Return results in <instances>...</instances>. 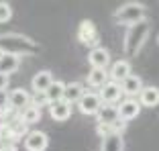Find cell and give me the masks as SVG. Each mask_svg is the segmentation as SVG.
<instances>
[{
	"mask_svg": "<svg viewBox=\"0 0 159 151\" xmlns=\"http://www.w3.org/2000/svg\"><path fill=\"white\" fill-rule=\"evenodd\" d=\"M122 86L118 84V82H106V84L100 88V92H98V96H100V100H102L104 104H114V102H120V98H122Z\"/></svg>",
	"mask_w": 159,
	"mask_h": 151,
	"instance_id": "5",
	"label": "cell"
},
{
	"mask_svg": "<svg viewBox=\"0 0 159 151\" xmlns=\"http://www.w3.org/2000/svg\"><path fill=\"white\" fill-rule=\"evenodd\" d=\"M31 104H33V106H37V108H43V106H51V102H49V98H47L45 92H35V94H33V100H31Z\"/></svg>",
	"mask_w": 159,
	"mask_h": 151,
	"instance_id": "24",
	"label": "cell"
},
{
	"mask_svg": "<svg viewBox=\"0 0 159 151\" xmlns=\"http://www.w3.org/2000/svg\"><path fill=\"white\" fill-rule=\"evenodd\" d=\"M145 16H147V6L141 2H125L122 6L114 10V21L118 25H126V27H133V25L145 21Z\"/></svg>",
	"mask_w": 159,
	"mask_h": 151,
	"instance_id": "3",
	"label": "cell"
},
{
	"mask_svg": "<svg viewBox=\"0 0 159 151\" xmlns=\"http://www.w3.org/2000/svg\"><path fill=\"white\" fill-rule=\"evenodd\" d=\"M0 49L23 57V55H31V53L39 51V43H35L27 35L8 33V35H0Z\"/></svg>",
	"mask_w": 159,
	"mask_h": 151,
	"instance_id": "1",
	"label": "cell"
},
{
	"mask_svg": "<svg viewBox=\"0 0 159 151\" xmlns=\"http://www.w3.org/2000/svg\"><path fill=\"white\" fill-rule=\"evenodd\" d=\"M66 88H67V84L66 82H61V80H55L51 86H49V90H47L45 94H47V98H49V102H59V100H66Z\"/></svg>",
	"mask_w": 159,
	"mask_h": 151,
	"instance_id": "20",
	"label": "cell"
},
{
	"mask_svg": "<svg viewBox=\"0 0 159 151\" xmlns=\"http://www.w3.org/2000/svg\"><path fill=\"white\" fill-rule=\"evenodd\" d=\"M8 86H10V76L0 74V90H6Z\"/></svg>",
	"mask_w": 159,
	"mask_h": 151,
	"instance_id": "27",
	"label": "cell"
},
{
	"mask_svg": "<svg viewBox=\"0 0 159 151\" xmlns=\"http://www.w3.org/2000/svg\"><path fill=\"white\" fill-rule=\"evenodd\" d=\"M96 133H98L100 137H110V135H114L112 131V125H96Z\"/></svg>",
	"mask_w": 159,
	"mask_h": 151,
	"instance_id": "25",
	"label": "cell"
},
{
	"mask_svg": "<svg viewBox=\"0 0 159 151\" xmlns=\"http://www.w3.org/2000/svg\"><path fill=\"white\" fill-rule=\"evenodd\" d=\"M96 121L98 125H114L120 121V114H118V106L114 104H102V108L96 114Z\"/></svg>",
	"mask_w": 159,
	"mask_h": 151,
	"instance_id": "12",
	"label": "cell"
},
{
	"mask_svg": "<svg viewBox=\"0 0 159 151\" xmlns=\"http://www.w3.org/2000/svg\"><path fill=\"white\" fill-rule=\"evenodd\" d=\"M141 102H139V98H125V100H120L118 102V114H120V121H133V118H137L139 117V112H141Z\"/></svg>",
	"mask_w": 159,
	"mask_h": 151,
	"instance_id": "6",
	"label": "cell"
},
{
	"mask_svg": "<svg viewBox=\"0 0 159 151\" xmlns=\"http://www.w3.org/2000/svg\"><path fill=\"white\" fill-rule=\"evenodd\" d=\"M49 114H51L53 121H67L71 117V104L67 100H59V102H53L49 106Z\"/></svg>",
	"mask_w": 159,
	"mask_h": 151,
	"instance_id": "15",
	"label": "cell"
},
{
	"mask_svg": "<svg viewBox=\"0 0 159 151\" xmlns=\"http://www.w3.org/2000/svg\"><path fill=\"white\" fill-rule=\"evenodd\" d=\"M78 41L82 43V45H86V47H90V51L96 47H100V35H98V29H96V25L92 23L90 19L82 21L78 27Z\"/></svg>",
	"mask_w": 159,
	"mask_h": 151,
	"instance_id": "4",
	"label": "cell"
},
{
	"mask_svg": "<svg viewBox=\"0 0 159 151\" xmlns=\"http://www.w3.org/2000/svg\"><path fill=\"white\" fill-rule=\"evenodd\" d=\"M2 151H16V145H14V143H10V141H4Z\"/></svg>",
	"mask_w": 159,
	"mask_h": 151,
	"instance_id": "28",
	"label": "cell"
},
{
	"mask_svg": "<svg viewBox=\"0 0 159 151\" xmlns=\"http://www.w3.org/2000/svg\"><path fill=\"white\" fill-rule=\"evenodd\" d=\"M125 143H122V135H110V137L102 139V151H122Z\"/></svg>",
	"mask_w": 159,
	"mask_h": 151,
	"instance_id": "22",
	"label": "cell"
},
{
	"mask_svg": "<svg viewBox=\"0 0 159 151\" xmlns=\"http://www.w3.org/2000/svg\"><path fill=\"white\" fill-rule=\"evenodd\" d=\"M88 62L94 70H106V67L110 66V51L100 45V47L92 49V51L88 53Z\"/></svg>",
	"mask_w": 159,
	"mask_h": 151,
	"instance_id": "9",
	"label": "cell"
},
{
	"mask_svg": "<svg viewBox=\"0 0 159 151\" xmlns=\"http://www.w3.org/2000/svg\"><path fill=\"white\" fill-rule=\"evenodd\" d=\"M78 108L82 114L92 117V114H98V110L102 108V100H100L98 94H94V92H86L84 98L78 102Z\"/></svg>",
	"mask_w": 159,
	"mask_h": 151,
	"instance_id": "7",
	"label": "cell"
},
{
	"mask_svg": "<svg viewBox=\"0 0 159 151\" xmlns=\"http://www.w3.org/2000/svg\"><path fill=\"white\" fill-rule=\"evenodd\" d=\"M19 121L20 123H25L29 127V125H35V123H39L41 121V108H37V106H27L25 110H20V114H19Z\"/></svg>",
	"mask_w": 159,
	"mask_h": 151,
	"instance_id": "21",
	"label": "cell"
},
{
	"mask_svg": "<svg viewBox=\"0 0 159 151\" xmlns=\"http://www.w3.org/2000/svg\"><path fill=\"white\" fill-rule=\"evenodd\" d=\"M20 67V57L14 55V53H8V51H2L0 49V74L4 76H10Z\"/></svg>",
	"mask_w": 159,
	"mask_h": 151,
	"instance_id": "10",
	"label": "cell"
},
{
	"mask_svg": "<svg viewBox=\"0 0 159 151\" xmlns=\"http://www.w3.org/2000/svg\"><path fill=\"white\" fill-rule=\"evenodd\" d=\"M49 147V137L43 131H31L25 139V149L27 151H45Z\"/></svg>",
	"mask_w": 159,
	"mask_h": 151,
	"instance_id": "8",
	"label": "cell"
},
{
	"mask_svg": "<svg viewBox=\"0 0 159 151\" xmlns=\"http://www.w3.org/2000/svg\"><path fill=\"white\" fill-rule=\"evenodd\" d=\"M122 92L126 94V98H137V96H141V92H143V80H141L139 76H129L125 82H122Z\"/></svg>",
	"mask_w": 159,
	"mask_h": 151,
	"instance_id": "14",
	"label": "cell"
},
{
	"mask_svg": "<svg viewBox=\"0 0 159 151\" xmlns=\"http://www.w3.org/2000/svg\"><path fill=\"white\" fill-rule=\"evenodd\" d=\"M6 104H10V92L0 90V108H2V106H6Z\"/></svg>",
	"mask_w": 159,
	"mask_h": 151,
	"instance_id": "26",
	"label": "cell"
},
{
	"mask_svg": "<svg viewBox=\"0 0 159 151\" xmlns=\"http://www.w3.org/2000/svg\"><path fill=\"white\" fill-rule=\"evenodd\" d=\"M53 82H55V80H53L51 71H49V70H41V71H37V74L33 76L31 88H33V92H47Z\"/></svg>",
	"mask_w": 159,
	"mask_h": 151,
	"instance_id": "13",
	"label": "cell"
},
{
	"mask_svg": "<svg viewBox=\"0 0 159 151\" xmlns=\"http://www.w3.org/2000/svg\"><path fill=\"white\" fill-rule=\"evenodd\" d=\"M157 41H159V37H157Z\"/></svg>",
	"mask_w": 159,
	"mask_h": 151,
	"instance_id": "29",
	"label": "cell"
},
{
	"mask_svg": "<svg viewBox=\"0 0 159 151\" xmlns=\"http://www.w3.org/2000/svg\"><path fill=\"white\" fill-rule=\"evenodd\" d=\"M86 80H88V84L94 86V88H102L106 82H110V71L108 70H94L92 67V70L88 71V78H86Z\"/></svg>",
	"mask_w": 159,
	"mask_h": 151,
	"instance_id": "19",
	"label": "cell"
},
{
	"mask_svg": "<svg viewBox=\"0 0 159 151\" xmlns=\"http://www.w3.org/2000/svg\"><path fill=\"white\" fill-rule=\"evenodd\" d=\"M84 94H86V88H84L82 82H70V84H67V88H66V100L70 104H78L80 100L84 98Z\"/></svg>",
	"mask_w": 159,
	"mask_h": 151,
	"instance_id": "18",
	"label": "cell"
},
{
	"mask_svg": "<svg viewBox=\"0 0 159 151\" xmlns=\"http://www.w3.org/2000/svg\"><path fill=\"white\" fill-rule=\"evenodd\" d=\"M139 102L145 108H155L159 104V88L157 86H145L141 96H139Z\"/></svg>",
	"mask_w": 159,
	"mask_h": 151,
	"instance_id": "17",
	"label": "cell"
},
{
	"mask_svg": "<svg viewBox=\"0 0 159 151\" xmlns=\"http://www.w3.org/2000/svg\"><path fill=\"white\" fill-rule=\"evenodd\" d=\"M129 76H133L131 74V62H129V59H118V62H114L112 66H110V80L112 82L122 84Z\"/></svg>",
	"mask_w": 159,
	"mask_h": 151,
	"instance_id": "11",
	"label": "cell"
},
{
	"mask_svg": "<svg viewBox=\"0 0 159 151\" xmlns=\"http://www.w3.org/2000/svg\"><path fill=\"white\" fill-rule=\"evenodd\" d=\"M149 33H151V23L147 19L137 23V25H133V27H129V31H126V35H125V53L126 55L129 57L139 55V51L143 49Z\"/></svg>",
	"mask_w": 159,
	"mask_h": 151,
	"instance_id": "2",
	"label": "cell"
},
{
	"mask_svg": "<svg viewBox=\"0 0 159 151\" xmlns=\"http://www.w3.org/2000/svg\"><path fill=\"white\" fill-rule=\"evenodd\" d=\"M31 100H33V96L29 94L25 88H14L10 92V104L16 110H25L27 106H31Z\"/></svg>",
	"mask_w": 159,
	"mask_h": 151,
	"instance_id": "16",
	"label": "cell"
},
{
	"mask_svg": "<svg viewBox=\"0 0 159 151\" xmlns=\"http://www.w3.org/2000/svg\"><path fill=\"white\" fill-rule=\"evenodd\" d=\"M10 19H12V6H10L8 2H2V0H0V25L8 23Z\"/></svg>",
	"mask_w": 159,
	"mask_h": 151,
	"instance_id": "23",
	"label": "cell"
}]
</instances>
